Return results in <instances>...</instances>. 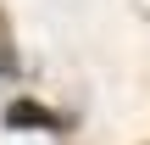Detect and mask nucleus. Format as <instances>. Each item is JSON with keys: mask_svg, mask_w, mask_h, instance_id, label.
<instances>
[{"mask_svg": "<svg viewBox=\"0 0 150 145\" xmlns=\"http://www.w3.org/2000/svg\"><path fill=\"white\" fill-rule=\"evenodd\" d=\"M22 73V56H17V39H11V22H6V11H0V84H11Z\"/></svg>", "mask_w": 150, "mask_h": 145, "instance_id": "obj_2", "label": "nucleus"}, {"mask_svg": "<svg viewBox=\"0 0 150 145\" xmlns=\"http://www.w3.org/2000/svg\"><path fill=\"white\" fill-rule=\"evenodd\" d=\"M0 123H6L11 134H28V129H45V134H72V112L39 106V101H28V95H17V101L0 112Z\"/></svg>", "mask_w": 150, "mask_h": 145, "instance_id": "obj_1", "label": "nucleus"}]
</instances>
